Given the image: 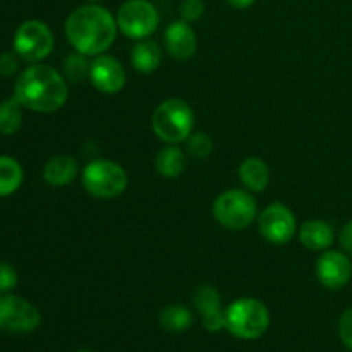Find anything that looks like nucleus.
<instances>
[{"label": "nucleus", "mask_w": 352, "mask_h": 352, "mask_svg": "<svg viewBox=\"0 0 352 352\" xmlns=\"http://www.w3.org/2000/svg\"><path fill=\"white\" fill-rule=\"evenodd\" d=\"M117 19L98 3L78 7L65 19V36L76 52L96 57L109 50L116 41Z\"/></svg>", "instance_id": "obj_1"}, {"label": "nucleus", "mask_w": 352, "mask_h": 352, "mask_svg": "<svg viewBox=\"0 0 352 352\" xmlns=\"http://www.w3.org/2000/svg\"><path fill=\"white\" fill-rule=\"evenodd\" d=\"M14 96L19 100L21 105L33 112H57L67 102V79L52 65H30L17 78Z\"/></svg>", "instance_id": "obj_2"}, {"label": "nucleus", "mask_w": 352, "mask_h": 352, "mask_svg": "<svg viewBox=\"0 0 352 352\" xmlns=\"http://www.w3.org/2000/svg\"><path fill=\"white\" fill-rule=\"evenodd\" d=\"M151 127L158 140L167 144H179L192 134L195 112L184 100L168 98L155 109Z\"/></svg>", "instance_id": "obj_3"}, {"label": "nucleus", "mask_w": 352, "mask_h": 352, "mask_svg": "<svg viewBox=\"0 0 352 352\" xmlns=\"http://www.w3.org/2000/svg\"><path fill=\"white\" fill-rule=\"evenodd\" d=\"M226 330L243 340H256L270 327V311L254 298H239L226 309Z\"/></svg>", "instance_id": "obj_4"}, {"label": "nucleus", "mask_w": 352, "mask_h": 352, "mask_svg": "<svg viewBox=\"0 0 352 352\" xmlns=\"http://www.w3.org/2000/svg\"><path fill=\"white\" fill-rule=\"evenodd\" d=\"M213 217L229 230H244L258 219L256 199L250 191L229 189L213 201Z\"/></svg>", "instance_id": "obj_5"}, {"label": "nucleus", "mask_w": 352, "mask_h": 352, "mask_svg": "<svg viewBox=\"0 0 352 352\" xmlns=\"http://www.w3.org/2000/svg\"><path fill=\"white\" fill-rule=\"evenodd\" d=\"M127 174L119 164L105 158L89 162L82 170L86 192L98 199H112L127 189Z\"/></svg>", "instance_id": "obj_6"}, {"label": "nucleus", "mask_w": 352, "mask_h": 352, "mask_svg": "<svg viewBox=\"0 0 352 352\" xmlns=\"http://www.w3.org/2000/svg\"><path fill=\"white\" fill-rule=\"evenodd\" d=\"M117 26L131 40H144L157 31L160 16L148 0H127L117 10Z\"/></svg>", "instance_id": "obj_7"}, {"label": "nucleus", "mask_w": 352, "mask_h": 352, "mask_svg": "<svg viewBox=\"0 0 352 352\" xmlns=\"http://www.w3.org/2000/svg\"><path fill=\"white\" fill-rule=\"evenodd\" d=\"M54 34L50 28L38 19L24 21L14 34V52L26 62H40L54 50Z\"/></svg>", "instance_id": "obj_8"}, {"label": "nucleus", "mask_w": 352, "mask_h": 352, "mask_svg": "<svg viewBox=\"0 0 352 352\" xmlns=\"http://www.w3.org/2000/svg\"><path fill=\"white\" fill-rule=\"evenodd\" d=\"M41 323L36 306L19 296L0 298V330L7 333H30Z\"/></svg>", "instance_id": "obj_9"}, {"label": "nucleus", "mask_w": 352, "mask_h": 352, "mask_svg": "<svg viewBox=\"0 0 352 352\" xmlns=\"http://www.w3.org/2000/svg\"><path fill=\"white\" fill-rule=\"evenodd\" d=\"M258 230L267 243L284 246L294 237L298 222L291 208L282 203H272L258 217Z\"/></svg>", "instance_id": "obj_10"}, {"label": "nucleus", "mask_w": 352, "mask_h": 352, "mask_svg": "<svg viewBox=\"0 0 352 352\" xmlns=\"http://www.w3.org/2000/svg\"><path fill=\"white\" fill-rule=\"evenodd\" d=\"M316 277L327 289H342L352 278V261L346 251L327 250L316 261Z\"/></svg>", "instance_id": "obj_11"}, {"label": "nucleus", "mask_w": 352, "mask_h": 352, "mask_svg": "<svg viewBox=\"0 0 352 352\" xmlns=\"http://www.w3.org/2000/svg\"><path fill=\"white\" fill-rule=\"evenodd\" d=\"M89 81L100 93L116 95L126 86V71L112 55H96L91 60Z\"/></svg>", "instance_id": "obj_12"}, {"label": "nucleus", "mask_w": 352, "mask_h": 352, "mask_svg": "<svg viewBox=\"0 0 352 352\" xmlns=\"http://www.w3.org/2000/svg\"><path fill=\"white\" fill-rule=\"evenodd\" d=\"M198 40L191 24L186 21H174L165 30V48L175 60H188L195 55Z\"/></svg>", "instance_id": "obj_13"}, {"label": "nucleus", "mask_w": 352, "mask_h": 352, "mask_svg": "<svg viewBox=\"0 0 352 352\" xmlns=\"http://www.w3.org/2000/svg\"><path fill=\"white\" fill-rule=\"evenodd\" d=\"M299 241L305 248L311 251H327L336 241L333 227L325 220H308L301 226Z\"/></svg>", "instance_id": "obj_14"}, {"label": "nucleus", "mask_w": 352, "mask_h": 352, "mask_svg": "<svg viewBox=\"0 0 352 352\" xmlns=\"http://www.w3.org/2000/svg\"><path fill=\"white\" fill-rule=\"evenodd\" d=\"M239 179L246 191L263 192L270 184V167L267 165V162L258 157L246 158L239 165Z\"/></svg>", "instance_id": "obj_15"}, {"label": "nucleus", "mask_w": 352, "mask_h": 352, "mask_svg": "<svg viewBox=\"0 0 352 352\" xmlns=\"http://www.w3.org/2000/svg\"><path fill=\"white\" fill-rule=\"evenodd\" d=\"M78 172L79 165L76 158L69 157V155H57L45 164L43 179L50 186L62 188V186L71 184L78 177Z\"/></svg>", "instance_id": "obj_16"}, {"label": "nucleus", "mask_w": 352, "mask_h": 352, "mask_svg": "<svg viewBox=\"0 0 352 352\" xmlns=\"http://www.w3.org/2000/svg\"><path fill=\"white\" fill-rule=\"evenodd\" d=\"M131 64L136 71L143 72V74L155 72L162 64L160 45L150 38L138 40V43L131 50Z\"/></svg>", "instance_id": "obj_17"}, {"label": "nucleus", "mask_w": 352, "mask_h": 352, "mask_svg": "<svg viewBox=\"0 0 352 352\" xmlns=\"http://www.w3.org/2000/svg\"><path fill=\"white\" fill-rule=\"evenodd\" d=\"M188 158L177 144H167L155 157V168L165 179H177L186 170Z\"/></svg>", "instance_id": "obj_18"}, {"label": "nucleus", "mask_w": 352, "mask_h": 352, "mask_svg": "<svg viewBox=\"0 0 352 352\" xmlns=\"http://www.w3.org/2000/svg\"><path fill=\"white\" fill-rule=\"evenodd\" d=\"M23 167L16 158L0 157V198L14 195L23 184Z\"/></svg>", "instance_id": "obj_19"}, {"label": "nucleus", "mask_w": 352, "mask_h": 352, "mask_svg": "<svg viewBox=\"0 0 352 352\" xmlns=\"http://www.w3.org/2000/svg\"><path fill=\"white\" fill-rule=\"evenodd\" d=\"M160 325L167 332H184L192 325V313L182 305H168L160 311Z\"/></svg>", "instance_id": "obj_20"}, {"label": "nucleus", "mask_w": 352, "mask_h": 352, "mask_svg": "<svg viewBox=\"0 0 352 352\" xmlns=\"http://www.w3.org/2000/svg\"><path fill=\"white\" fill-rule=\"evenodd\" d=\"M23 126V105L16 96L0 102V134L12 136Z\"/></svg>", "instance_id": "obj_21"}, {"label": "nucleus", "mask_w": 352, "mask_h": 352, "mask_svg": "<svg viewBox=\"0 0 352 352\" xmlns=\"http://www.w3.org/2000/svg\"><path fill=\"white\" fill-rule=\"evenodd\" d=\"M89 69H91V62L88 60V55H82L79 52L67 55L62 64V74L67 81L71 82H81L85 79H89Z\"/></svg>", "instance_id": "obj_22"}, {"label": "nucleus", "mask_w": 352, "mask_h": 352, "mask_svg": "<svg viewBox=\"0 0 352 352\" xmlns=\"http://www.w3.org/2000/svg\"><path fill=\"white\" fill-rule=\"evenodd\" d=\"M192 305L201 316L220 309V292L213 285H199L192 294Z\"/></svg>", "instance_id": "obj_23"}, {"label": "nucleus", "mask_w": 352, "mask_h": 352, "mask_svg": "<svg viewBox=\"0 0 352 352\" xmlns=\"http://www.w3.org/2000/svg\"><path fill=\"white\" fill-rule=\"evenodd\" d=\"M186 144H188V153L192 158H198V160L210 157V153L213 151L212 138L205 133H192L186 140Z\"/></svg>", "instance_id": "obj_24"}, {"label": "nucleus", "mask_w": 352, "mask_h": 352, "mask_svg": "<svg viewBox=\"0 0 352 352\" xmlns=\"http://www.w3.org/2000/svg\"><path fill=\"white\" fill-rule=\"evenodd\" d=\"M182 21L186 23H196L203 17L205 14V2L203 0H182L181 7H179Z\"/></svg>", "instance_id": "obj_25"}, {"label": "nucleus", "mask_w": 352, "mask_h": 352, "mask_svg": "<svg viewBox=\"0 0 352 352\" xmlns=\"http://www.w3.org/2000/svg\"><path fill=\"white\" fill-rule=\"evenodd\" d=\"M339 337L347 349L352 351V308H347L339 320Z\"/></svg>", "instance_id": "obj_26"}, {"label": "nucleus", "mask_w": 352, "mask_h": 352, "mask_svg": "<svg viewBox=\"0 0 352 352\" xmlns=\"http://www.w3.org/2000/svg\"><path fill=\"white\" fill-rule=\"evenodd\" d=\"M17 285V272L12 265L0 263V292L12 291Z\"/></svg>", "instance_id": "obj_27"}, {"label": "nucleus", "mask_w": 352, "mask_h": 352, "mask_svg": "<svg viewBox=\"0 0 352 352\" xmlns=\"http://www.w3.org/2000/svg\"><path fill=\"white\" fill-rule=\"evenodd\" d=\"M203 327H205L208 332H220V330H223L227 327L226 311L219 309V311L205 315L203 316Z\"/></svg>", "instance_id": "obj_28"}, {"label": "nucleus", "mask_w": 352, "mask_h": 352, "mask_svg": "<svg viewBox=\"0 0 352 352\" xmlns=\"http://www.w3.org/2000/svg\"><path fill=\"white\" fill-rule=\"evenodd\" d=\"M19 69V62H17V57L10 52H3L0 54V76L2 78H10L14 76Z\"/></svg>", "instance_id": "obj_29"}, {"label": "nucleus", "mask_w": 352, "mask_h": 352, "mask_svg": "<svg viewBox=\"0 0 352 352\" xmlns=\"http://www.w3.org/2000/svg\"><path fill=\"white\" fill-rule=\"evenodd\" d=\"M339 241H340V246H342V250L352 258V220H349V222L344 226Z\"/></svg>", "instance_id": "obj_30"}, {"label": "nucleus", "mask_w": 352, "mask_h": 352, "mask_svg": "<svg viewBox=\"0 0 352 352\" xmlns=\"http://www.w3.org/2000/svg\"><path fill=\"white\" fill-rule=\"evenodd\" d=\"M254 2H256V0H227V3H229L230 7H234V9H239V10L250 9Z\"/></svg>", "instance_id": "obj_31"}, {"label": "nucleus", "mask_w": 352, "mask_h": 352, "mask_svg": "<svg viewBox=\"0 0 352 352\" xmlns=\"http://www.w3.org/2000/svg\"><path fill=\"white\" fill-rule=\"evenodd\" d=\"M76 352H95V351H91V349H79V351H76Z\"/></svg>", "instance_id": "obj_32"}, {"label": "nucleus", "mask_w": 352, "mask_h": 352, "mask_svg": "<svg viewBox=\"0 0 352 352\" xmlns=\"http://www.w3.org/2000/svg\"><path fill=\"white\" fill-rule=\"evenodd\" d=\"M86 2H88V3H96V2H100V0H86Z\"/></svg>", "instance_id": "obj_33"}]
</instances>
